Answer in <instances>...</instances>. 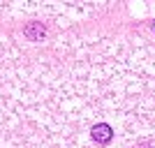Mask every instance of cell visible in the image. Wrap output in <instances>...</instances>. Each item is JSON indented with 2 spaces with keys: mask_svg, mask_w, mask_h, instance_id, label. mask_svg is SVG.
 I'll use <instances>...</instances> for the list:
<instances>
[{
  "mask_svg": "<svg viewBox=\"0 0 155 148\" xmlns=\"http://www.w3.org/2000/svg\"><path fill=\"white\" fill-rule=\"evenodd\" d=\"M153 28H155V23H153Z\"/></svg>",
  "mask_w": 155,
  "mask_h": 148,
  "instance_id": "obj_3",
  "label": "cell"
},
{
  "mask_svg": "<svg viewBox=\"0 0 155 148\" xmlns=\"http://www.w3.org/2000/svg\"><path fill=\"white\" fill-rule=\"evenodd\" d=\"M26 35H28L30 39L44 37V26H42V23H30V26H26Z\"/></svg>",
  "mask_w": 155,
  "mask_h": 148,
  "instance_id": "obj_2",
  "label": "cell"
},
{
  "mask_svg": "<svg viewBox=\"0 0 155 148\" xmlns=\"http://www.w3.org/2000/svg\"><path fill=\"white\" fill-rule=\"evenodd\" d=\"M93 139H95L97 143H109L111 141V136H114V130L107 125V123H100V125H95L93 127Z\"/></svg>",
  "mask_w": 155,
  "mask_h": 148,
  "instance_id": "obj_1",
  "label": "cell"
}]
</instances>
